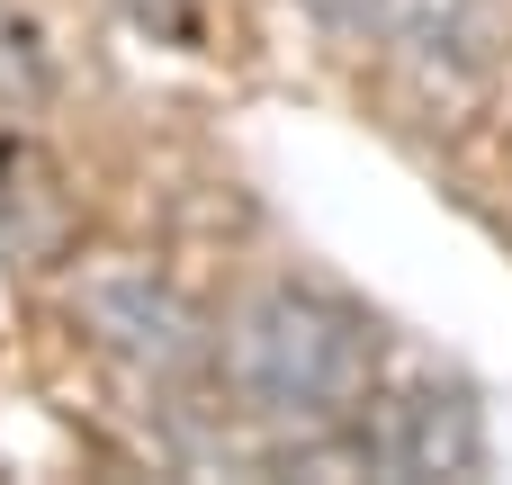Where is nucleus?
Masks as SVG:
<instances>
[{
	"instance_id": "20e7f679",
	"label": "nucleus",
	"mask_w": 512,
	"mask_h": 485,
	"mask_svg": "<svg viewBox=\"0 0 512 485\" xmlns=\"http://www.w3.org/2000/svg\"><path fill=\"white\" fill-rule=\"evenodd\" d=\"M351 36H387L396 54H486V0H315Z\"/></svg>"
},
{
	"instance_id": "7ed1b4c3",
	"label": "nucleus",
	"mask_w": 512,
	"mask_h": 485,
	"mask_svg": "<svg viewBox=\"0 0 512 485\" xmlns=\"http://www.w3.org/2000/svg\"><path fill=\"white\" fill-rule=\"evenodd\" d=\"M342 450L378 477H441V468H477V423L459 396H387L360 405V423L342 432Z\"/></svg>"
},
{
	"instance_id": "f257e3e1",
	"label": "nucleus",
	"mask_w": 512,
	"mask_h": 485,
	"mask_svg": "<svg viewBox=\"0 0 512 485\" xmlns=\"http://www.w3.org/2000/svg\"><path fill=\"white\" fill-rule=\"evenodd\" d=\"M225 378L252 414L297 432H351L378 396V324L306 279H270L225 324Z\"/></svg>"
},
{
	"instance_id": "f03ea898",
	"label": "nucleus",
	"mask_w": 512,
	"mask_h": 485,
	"mask_svg": "<svg viewBox=\"0 0 512 485\" xmlns=\"http://www.w3.org/2000/svg\"><path fill=\"white\" fill-rule=\"evenodd\" d=\"M72 315H81V333H90V351H108L126 378H144V387H180L198 360H207V333H198V315L180 306V288H162V279H144V270H99V279H81L72 288Z\"/></svg>"
}]
</instances>
